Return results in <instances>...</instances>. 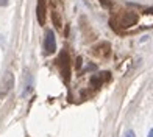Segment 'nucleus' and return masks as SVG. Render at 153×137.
Returning a JSON list of instances; mask_svg holds the SVG:
<instances>
[{
    "mask_svg": "<svg viewBox=\"0 0 153 137\" xmlns=\"http://www.w3.org/2000/svg\"><path fill=\"white\" fill-rule=\"evenodd\" d=\"M14 83H16L14 75H13L11 72H6V73L3 75L2 84H0V100H3L6 95H8V94L13 91V87H14Z\"/></svg>",
    "mask_w": 153,
    "mask_h": 137,
    "instance_id": "1",
    "label": "nucleus"
},
{
    "mask_svg": "<svg viewBox=\"0 0 153 137\" xmlns=\"http://www.w3.org/2000/svg\"><path fill=\"white\" fill-rule=\"evenodd\" d=\"M42 49L45 55H53L56 52V38H55V33L52 30H47L44 34V44Z\"/></svg>",
    "mask_w": 153,
    "mask_h": 137,
    "instance_id": "2",
    "label": "nucleus"
},
{
    "mask_svg": "<svg viewBox=\"0 0 153 137\" xmlns=\"http://www.w3.org/2000/svg\"><path fill=\"white\" fill-rule=\"evenodd\" d=\"M58 63L61 64L62 78H66V83H69V77H71V64H69V55H67V52H62L59 55Z\"/></svg>",
    "mask_w": 153,
    "mask_h": 137,
    "instance_id": "3",
    "label": "nucleus"
},
{
    "mask_svg": "<svg viewBox=\"0 0 153 137\" xmlns=\"http://www.w3.org/2000/svg\"><path fill=\"white\" fill-rule=\"evenodd\" d=\"M36 17H38L39 25H45V20H47V0H38Z\"/></svg>",
    "mask_w": 153,
    "mask_h": 137,
    "instance_id": "4",
    "label": "nucleus"
},
{
    "mask_svg": "<svg viewBox=\"0 0 153 137\" xmlns=\"http://www.w3.org/2000/svg\"><path fill=\"white\" fill-rule=\"evenodd\" d=\"M136 20H137V16H136V14H133V13H125L122 25H123V27H131V25L136 24Z\"/></svg>",
    "mask_w": 153,
    "mask_h": 137,
    "instance_id": "5",
    "label": "nucleus"
},
{
    "mask_svg": "<svg viewBox=\"0 0 153 137\" xmlns=\"http://www.w3.org/2000/svg\"><path fill=\"white\" fill-rule=\"evenodd\" d=\"M89 83H91V86H92V87H102V84H103L102 73H100V75H92L91 80H89Z\"/></svg>",
    "mask_w": 153,
    "mask_h": 137,
    "instance_id": "6",
    "label": "nucleus"
},
{
    "mask_svg": "<svg viewBox=\"0 0 153 137\" xmlns=\"http://www.w3.org/2000/svg\"><path fill=\"white\" fill-rule=\"evenodd\" d=\"M125 137H136V133H134V129H128V131L125 133Z\"/></svg>",
    "mask_w": 153,
    "mask_h": 137,
    "instance_id": "7",
    "label": "nucleus"
},
{
    "mask_svg": "<svg viewBox=\"0 0 153 137\" xmlns=\"http://www.w3.org/2000/svg\"><path fill=\"white\" fill-rule=\"evenodd\" d=\"M8 5H10V0H0V8H5Z\"/></svg>",
    "mask_w": 153,
    "mask_h": 137,
    "instance_id": "8",
    "label": "nucleus"
},
{
    "mask_svg": "<svg viewBox=\"0 0 153 137\" xmlns=\"http://www.w3.org/2000/svg\"><path fill=\"white\" fill-rule=\"evenodd\" d=\"M147 137H153V128H150V131L147 133Z\"/></svg>",
    "mask_w": 153,
    "mask_h": 137,
    "instance_id": "9",
    "label": "nucleus"
},
{
    "mask_svg": "<svg viewBox=\"0 0 153 137\" xmlns=\"http://www.w3.org/2000/svg\"><path fill=\"white\" fill-rule=\"evenodd\" d=\"M145 13H147V14H153V10H147Z\"/></svg>",
    "mask_w": 153,
    "mask_h": 137,
    "instance_id": "10",
    "label": "nucleus"
}]
</instances>
